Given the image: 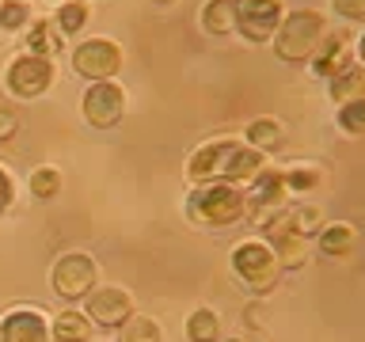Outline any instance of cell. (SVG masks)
I'll use <instances>...</instances> for the list:
<instances>
[{"label": "cell", "instance_id": "6da1fadb", "mask_svg": "<svg viewBox=\"0 0 365 342\" xmlns=\"http://www.w3.org/2000/svg\"><path fill=\"white\" fill-rule=\"evenodd\" d=\"M262 167H267V152L251 148L247 141H232V137L205 141L187 156L190 182H236V187H247Z\"/></svg>", "mask_w": 365, "mask_h": 342}, {"label": "cell", "instance_id": "7a4b0ae2", "mask_svg": "<svg viewBox=\"0 0 365 342\" xmlns=\"http://www.w3.org/2000/svg\"><path fill=\"white\" fill-rule=\"evenodd\" d=\"M187 217L202 228H232L247 217L244 187L236 182H194L187 194Z\"/></svg>", "mask_w": 365, "mask_h": 342}, {"label": "cell", "instance_id": "3957f363", "mask_svg": "<svg viewBox=\"0 0 365 342\" xmlns=\"http://www.w3.org/2000/svg\"><path fill=\"white\" fill-rule=\"evenodd\" d=\"M327 34V16L319 8H285V16L274 31V53L289 65H304L316 53V46Z\"/></svg>", "mask_w": 365, "mask_h": 342}, {"label": "cell", "instance_id": "277c9868", "mask_svg": "<svg viewBox=\"0 0 365 342\" xmlns=\"http://www.w3.org/2000/svg\"><path fill=\"white\" fill-rule=\"evenodd\" d=\"M228 266H232V278L255 296L274 293V285H278L282 274H285L267 239H240L232 247V255H228Z\"/></svg>", "mask_w": 365, "mask_h": 342}, {"label": "cell", "instance_id": "5b68a950", "mask_svg": "<svg viewBox=\"0 0 365 342\" xmlns=\"http://www.w3.org/2000/svg\"><path fill=\"white\" fill-rule=\"evenodd\" d=\"M99 285V262L88 251H65L50 266V289L61 301H84V296Z\"/></svg>", "mask_w": 365, "mask_h": 342}, {"label": "cell", "instance_id": "8992f818", "mask_svg": "<svg viewBox=\"0 0 365 342\" xmlns=\"http://www.w3.org/2000/svg\"><path fill=\"white\" fill-rule=\"evenodd\" d=\"M244 198H247V217L244 221H251L262 232V228L289 205L293 194H289V187H285V179H282V167H262L259 175L244 187Z\"/></svg>", "mask_w": 365, "mask_h": 342}, {"label": "cell", "instance_id": "52a82bcc", "mask_svg": "<svg viewBox=\"0 0 365 342\" xmlns=\"http://www.w3.org/2000/svg\"><path fill=\"white\" fill-rule=\"evenodd\" d=\"M68 65H73L76 76L84 80H114L122 73V46L107 38V34H91V38H80L73 50H68Z\"/></svg>", "mask_w": 365, "mask_h": 342}, {"label": "cell", "instance_id": "ba28073f", "mask_svg": "<svg viewBox=\"0 0 365 342\" xmlns=\"http://www.w3.org/2000/svg\"><path fill=\"white\" fill-rule=\"evenodd\" d=\"M53 76H57V68H53L50 57L16 53V57L4 65V91H8L11 99L31 103V99H38V95H46V91H50Z\"/></svg>", "mask_w": 365, "mask_h": 342}, {"label": "cell", "instance_id": "9c48e42d", "mask_svg": "<svg viewBox=\"0 0 365 342\" xmlns=\"http://www.w3.org/2000/svg\"><path fill=\"white\" fill-rule=\"evenodd\" d=\"M125 103H130V95L118 80H96L80 95V114L91 130H114L125 114Z\"/></svg>", "mask_w": 365, "mask_h": 342}, {"label": "cell", "instance_id": "30bf717a", "mask_svg": "<svg viewBox=\"0 0 365 342\" xmlns=\"http://www.w3.org/2000/svg\"><path fill=\"white\" fill-rule=\"evenodd\" d=\"M236 4V34L244 42H270L285 16V0H232Z\"/></svg>", "mask_w": 365, "mask_h": 342}, {"label": "cell", "instance_id": "8fae6325", "mask_svg": "<svg viewBox=\"0 0 365 342\" xmlns=\"http://www.w3.org/2000/svg\"><path fill=\"white\" fill-rule=\"evenodd\" d=\"M84 312L96 327H107V331H118L125 319L133 316V296L130 289H122V285H96L84 301H80Z\"/></svg>", "mask_w": 365, "mask_h": 342}, {"label": "cell", "instance_id": "7c38bea8", "mask_svg": "<svg viewBox=\"0 0 365 342\" xmlns=\"http://www.w3.org/2000/svg\"><path fill=\"white\" fill-rule=\"evenodd\" d=\"M0 342H50V316L31 304L8 308L0 316Z\"/></svg>", "mask_w": 365, "mask_h": 342}, {"label": "cell", "instance_id": "4fadbf2b", "mask_svg": "<svg viewBox=\"0 0 365 342\" xmlns=\"http://www.w3.org/2000/svg\"><path fill=\"white\" fill-rule=\"evenodd\" d=\"M354 65V38L346 31H327L324 42L316 46V53L308 57V68L319 80H335L339 73H346Z\"/></svg>", "mask_w": 365, "mask_h": 342}, {"label": "cell", "instance_id": "5bb4252c", "mask_svg": "<svg viewBox=\"0 0 365 342\" xmlns=\"http://www.w3.org/2000/svg\"><path fill=\"white\" fill-rule=\"evenodd\" d=\"M65 50V34L53 27V19L50 16H42V19H31V27L23 31V53H34V57H53Z\"/></svg>", "mask_w": 365, "mask_h": 342}, {"label": "cell", "instance_id": "9a60e30c", "mask_svg": "<svg viewBox=\"0 0 365 342\" xmlns=\"http://www.w3.org/2000/svg\"><path fill=\"white\" fill-rule=\"evenodd\" d=\"M354 247H358V228L350 221H331L316 232V251L327 259H346L354 255Z\"/></svg>", "mask_w": 365, "mask_h": 342}, {"label": "cell", "instance_id": "2e32d148", "mask_svg": "<svg viewBox=\"0 0 365 342\" xmlns=\"http://www.w3.org/2000/svg\"><path fill=\"white\" fill-rule=\"evenodd\" d=\"M91 319L80 308H65L50 319V342H91Z\"/></svg>", "mask_w": 365, "mask_h": 342}, {"label": "cell", "instance_id": "e0dca14e", "mask_svg": "<svg viewBox=\"0 0 365 342\" xmlns=\"http://www.w3.org/2000/svg\"><path fill=\"white\" fill-rule=\"evenodd\" d=\"M198 23L205 34L213 38H225V34H236V4L232 0H205L198 11Z\"/></svg>", "mask_w": 365, "mask_h": 342}, {"label": "cell", "instance_id": "ac0fdd59", "mask_svg": "<svg viewBox=\"0 0 365 342\" xmlns=\"http://www.w3.org/2000/svg\"><path fill=\"white\" fill-rule=\"evenodd\" d=\"M244 141L259 152H278L285 145V125L278 118H251L247 130H244Z\"/></svg>", "mask_w": 365, "mask_h": 342}, {"label": "cell", "instance_id": "d6986e66", "mask_svg": "<svg viewBox=\"0 0 365 342\" xmlns=\"http://www.w3.org/2000/svg\"><path fill=\"white\" fill-rule=\"evenodd\" d=\"M327 99L335 103V107H342V103H350V99H365V65L354 61L346 73L327 80Z\"/></svg>", "mask_w": 365, "mask_h": 342}, {"label": "cell", "instance_id": "ffe728a7", "mask_svg": "<svg viewBox=\"0 0 365 342\" xmlns=\"http://www.w3.org/2000/svg\"><path fill=\"white\" fill-rule=\"evenodd\" d=\"M53 27L65 34V38H73V34H80L88 27L91 19V4L88 0H65V4H53Z\"/></svg>", "mask_w": 365, "mask_h": 342}, {"label": "cell", "instance_id": "44dd1931", "mask_svg": "<svg viewBox=\"0 0 365 342\" xmlns=\"http://www.w3.org/2000/svg\"><path fill=\"white\" fill-rule=\"evenodd\" d=\"M282 179H285V187H289V194L297 198V194H312L319 182H324V167L319 164H304V160H297V164L289 167H282Z\"/></svg>", "mask_w": 365, "mask_h": 342}, {"label": "cell", "instance_id": "7402d4cb", "mask_svg": "<svg viewBox=\"0 0 365 342\" xmlns=\"http://www.w3.org/2000/svg\"><path fill=\"white\" fill-rule=\"evenodd\" d=\"M27 190H31L34 202H53L57 194H61V167L38 164V167L27 175Z\"/></svg>", "mask_w": 365, "mask_h": 342}, {"label": "cell", "instance_id": "603a6c76", "mask_svg": "<svg viewBox=\"0 0 365 342\" xmlns=\"http://www.w3.org/2000/svg\"><path fill=\"white\" fill-rule=\"evenodd\" d=\"M187 338L190 342H221V316L213 308H194L187 316Z\"/></svg>", "mask_w": 365, "mask_h": 342}, {"label": "cell", "instance_id": "cb8c5ba5", "mask_svg": "<svg viewBox=\"0 0 365 342\" xmlns=\"http://www.w3.org/2000/svg\"><path fill=\"white\" fill-rule=\"evenodd\" d=\"M118 342H164V331H160V323H156L153 316L133 312V316L118 327Z\"/></svg>", "mask_w": 365, "mask_h": 342}, {"label": "cell", "instance_id": "d4e9b609", "mask_svg": "<svg viewBox=\"0 0 365 342\" xmlns=\"http://www.w3.org/2000/svg\"><path fill=\"white\" fill-rule=\"evenodd\" d=\"M31 19V0H0V31L4 34H23Z\"/></svg>", "mask_w": 365, "mask_h": 342}, {"label": "cell", "instance_id": "484cf974", "mask_svg": "<svg viewBox=\"0 0 365 342\" xmlns=\"http://www.w3.org/2000/svg\"><path fill=\"white\" fill-rule=\"evenodd\" d=\"M289 224H293V232H301L308 239V236H316L327 221H324V209H319L316 202H304V205H289Z\"/></svg>", "mask_w": 365, "mask_h": 342}, {"label": "cell", "instance_id": "4316f807", "mask_svg": "<svg viewBox=\"0 0 365 342\" xmlns=\"http://www.w3.org/2000/svg\"><path fill=\"white\" fill-rule=\"evenodd\" d=\"M335 122H339L342 133L365 137V99H350V103H342V107H335Z\"/></svg>", "mask_w": 365, "mask_h": 342}, {"label": "cell", "instance_id": "83f0119b", "mask_svg": "<svg viewBox=\"0 0 365 342\" xmlns=\"http://www.w3.org/2000/svg\"><path fill=\"white\" fill-rule=\"evenodd\" d=\"M327 4L342 23H365V0H327Z\"/></svg>", "mask_w": 365, "mask_h": 342}, {"label": "cell", "instance_id": "f1b7e54d", "mask_svg": "<svg viewBox=\"0 0 365 342\" xmlns=\"http://www.w3.org/2000/svg\"><path fill=\"white\" fill-rule=\"evenodd\" d=\"M11 202H16V179H11V171L0 164V217L11 209Z\"/></svg>", "mask_w": 365, "mask_h": 342}, {"label": "cell", "instance_id": "f546056e", "mask_svg": "<svg viewBox=\"0 0 365 342\" xmlns=\"http://www.w3.org/2000/svg\"><path fill=\"white\" fill-rule=\"evenodd\" d=\"M16 130H19V122L11 118L8 110H0V145H4V141H11V137H16Z\"/></svg>", "mask_w": 365, "mask_h": 342}, {"label": "cell", "instance_id": "4dcf8cb0", "mask_svg": "<svg viewBox=\"0 0 365 342\" xmlns=\"http://www.w3.org/2000/svg\"><path fill=\"white\" fill-rule=\"evenodd\" d=\"M244 316H247V323L255 327V331L267 327V323H262V304H247V312H244Z\"/></svg>", "mask_w": 365, "mask_h": 342}, {"label": "cell", "instance_id": "1f68e13d", "mask_svg": "<svg viewBox=\"0 0 365 342\" xmlns=\"http://www.w3.org/2000/svg\"><path fill=\"white\" fill-rule=\"evenodd\" d=\"M354 61H358V65H365V31L358 34V42H354Z\"/></svg>", "mask_w": 365, "mask_h": 342}, {"label": "cell", "instance_id": "d6a6232c", "mask_svg": "<svg viewBox=\"0 0 365 342\" xmlns=\"http://www.w3.org/2000/svg\"><path fill=\"white\" fill-rule=\"evenodd\" d=\"M153 4H156V8H171L175 0H153Z\"/></svg>", "mask_w": 365, "mask_h": 342}, {"label": "cell", "instance_id": "836d02e7", "mask_svg": "<svg viewBox=\"0 0 365 342\" xmlns=\"http://www.w3.org/2000/svg\"><path fill=\"white\" fill-rule=\"evenodd\" d=\"M53 4H65V0H53Z\"/></svg>", "mask_w": 365, "mask_h": 342}, {"label": "cell", "instance_id": "e575fe53", "mask_svg": "<svg viewBox=\"0 0 365 342\" xmlns=\"http://www.w3.org/2000/svg\"><path fill=\"white\" fill-rule=\"evenodd\" d=\"M228 342H240V338H228Z\"/></svg>", "mask_w": 365, "mask_h": 342}, {"label": "cell", "instance_id": "d590c367", "mask_svg": "<svg viewBox=\"0 0 365 342\" xmlns=\"http://www.w3.org/2000/svg\"><path fill=\"white\" fill-rule=\"evenodd\" d=\"M91 342H96V338H91Z\"/></svg>", "mask_w": 365, "mask_h": 342}]
</instances>
